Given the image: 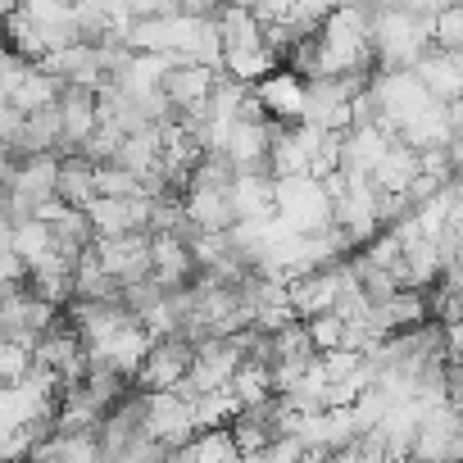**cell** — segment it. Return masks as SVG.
Returning a JSON list of instances; mask_svg holds the SVG:
<instances>
[{
  "label": "cell",
  "mask_w": 463,
  "mask_h": 463,
  "mask_svg": "<svg viewBox=\"0 0 463 463\" xmlns=\"http://www.w3.org/2000/svg\"><path fill=\"white\" fill-rule=\"evenodd\" d=\"M195 368V345L182 336V332H168V336H150V350L137 368V391L146 395H173Z\"/></svg>",
  "instance_id": "6da1fadb"
},
{
  "label": "cell",
  "mask_w": 463,
  "mask_h": 463,
  "mask_svg": "<svg viewBox=\"0 0 463 463\" xmlns=\"http://www.w3.org/2000/svg\"><path fill=\"white\" fill-rule=\"evenodd\" d=\"M409 463H463V413H454L449 404L422 409Z\"/></svg>",
  "instance_id": "7a4b0ae2"
},
{
  "label": "cell",
  "mask_w": 463,
  "mask_h": 463,
  "mask_svg": "<svg viewBox=\"0 0 463 463\" xmlns=\"http://www.w3.org/2000/svg\"><path fill=\"white\" fill-rule=\"evenodd\" d=\"M91 260L118 282V287H132V282H146L155 273V260H150V237L146 232H128V237H96L91 246Z\"/></svg>",
  "instance_id": "3957f363"
},
{
  "label": "cell",
  "mask_w": 463,
  "mask_h": 463,
  "mask_svg": "<svg viewBox=\"0 0 463 463\" xmlns=\"http://www.w3.org/2000/svg\"><path fill=\"white\" fill-rule=\"evenodd\" d=\"M19 200H28L33 209L37 204H46V200H55V182H60V159L55 155H37V159H19V164H10V173L0 177Z\"/></svg>",
  "instance_id": "277c9868"
},
{
  "label": "cell",
  "mask_w": 463,
  "mask_h": 463,
  "mask_svg": "<svg viewBox=\"0 0 463 463\" xmlns=\"http://www.w3.org/2000/svg\"><path fill=\"white\" fill-rule=\"evenodd\" d=\"M213 91V69H200L191 60H168L159 73V96L168 105H200Z\"/></svg>",
  "instance_id": "5b68a950"
},
{
  "label": "cell",
  "mask_w": 463,
  "mask_h": 463,
  "mask_svg": "<svg viewBox=\"0 0 463 463\" xmlns=\"http://www.w3.org/2000/svg\"><path fill=\"white\" fill-rule=\"evenodd\" d=\"M55 200H60L64 209H82V213H87V204L96 200V168H91L82 155H69V159H60Z\"/></svg>",
  "instance_id": "8992f818"
},
{
  "label": "cell",
  "mask_w": 463,
  "mask_h": 463,
  "mask_svg": "<svg viewBox=\"0 0 463 463\" xmlns=\"http://www.w3.org/2000/svg\"><path fill=\"white\" fill-rule=\"evenodd\" d=\"M60 91H64V82H60V78H51L46 69H33V73L19 82V91L10 96V109H14L19 118H28V114H37V109L60 105Z\"/></svg>",
  "instance_id": "52a82bcc"
},
{
  "label": "cell",
  "mask_w": 463,
  "mask_h": 463,
  "mask_svg": "<svg viewBox=\"0 0 463 463\" xmlns=\"http://www.w3.org/2000/svg\"><path fill=\"white\" fill-rule=\"evenodd\" d=\"M14 255H19L28 269H37V264L51 255V227H46V222H37V218H33V222H24V227L14 232Z\"/></svg>",
  "instance_id": "ba28073f"
},
{
  "label": "cell",
  "mask_w": 463,
  "mask_h": 463,
  "mask_svg": "<svg viewBox=\"0 0 463 463\" xmlns=\"http://www.w3.org/2000/svg\"><path fill=\"white\" fill-rule=\"evenodd\" d=\"M431 46L445 51V55H454V60H463V5L436 14V24H431Z\"/></svg>",
  "instance_id": "9c48e42d"
},
{
  "label": "cell",
  "mask_w": 463,
  "mask_h": 463,
  "mask_svg": "<svg viewBox=\"0 0 463 463\" xmlns=\"http://www.w3.org/2000/svg\"><path fill=\"white\" fill-rule=\"evenodd\" d=\"M19 123H24V118H19V114H14L10 105H0V146H10V141H14Z\"/></svg>",
  "instance_id": "30bf717a"
},
{
  "label": "cell",
  "mask_w": 463,
  "mask_h": 463,
  "mask_svg": "<svg viewBox=\"0 0 463 463\" xmlns=\"http://www.w3.org/2000/svg\"><path fill=\"white\" fill-rule=\"evenodd\" d=\"M14 222H5V218H0V255H14Z\"/></svg>",
  "instance_id": "8fae6325"
},
{
  "label": "cell",
  "mask_w": 463,
  "mask_h": 463,
  "mask_svg": "<svg viewBox=\"0 0 463 463\" xmlns=\"http://www.w3.org/2000/svg\"><path fill=\"white\" fill-rule=\"evenodd\" d=\"M5 173H10V150L0 146V177H5Z\"/></svg>",
  "instance_id": "7c38bea8"
}]
</instances>
